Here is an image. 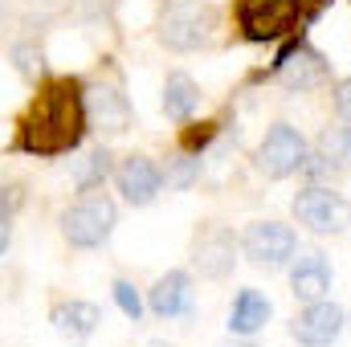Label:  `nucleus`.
I'll list each match as a JSON object with an SVG mask.
<instances>
[{"mask_svg": "<svg viewBox=\"0 0 351 347\" xmlns=\"http://www.w3.org/2000/svg\"><path fill=\"white\" fill-rule=\"evenodd\" d=\"M229 347H262V344H250V339H241V344H229Z\"/></svg>", "mask_w": 351, "mask_h": 347, "instance_id": "obj_27", "label": "nucleus"}, {"mask_svg": "<svg viewBox=\"0 0 351 347\" xmlns=\"http://www.w3.org/2000/svg\"><path fill=\"white\" fill-rule=\"evenodd\" d=\"M110 294H114V307H119V311H123L131 323H139V319H143V307H147V302L139 298V290H135L127 278H119V282L110 286Z\"/></svg>", "mask_w": 351, "mask_h": 347, "instance_id": "obj_20", "label": "nucleus"}, {"mask_svg": "<svg viewBox=\"0 0 351 347\" xmlns=\"http://www.w3.org/2000/svg\"><path fill=\"white\" fill-rule=\"evenodd\" d=\"M21 188L16 184H0V217H16V208H21Z\"/></svg>", "mask_w": 351, "mask_h": 347, "instance_id": "obj_24", "label": "nucleus"}, {"mask_svg": "<svg viewBox=\"0 0 351 347\" xmlns=\"http://www.w3.org/2000/svg\"><path fill=\"white\" fill-rule=\"evenodd\" d=\"M302 4H306V16L315 21V16H319V12H323V8H327L331 0H302Z\"/></svg>", "mask_w": 351, "mask_h": 347, "instance_id": "obj_26", "label": "nucleus"}, {"mask_svg": "<svg viewBox=\"0 0 351 347\" xmlns=\"http://www.w3.org/2000/svg\"><path fill=\"white\" fill-rule=\"evenodd\" d=\"M12 62H16V70H21L25 78H37V74H41V49H37L33 41H16V45H12Z\"/></svg>", "mask_w": 351, "mask_h": 347, "instance_id": "obj_22", "label": "nucleus"}, {"mask_svg": "<svg viewBox=\"0 0 351 347\" xmlns=\"http://www.w3.org/2000/svg\"><path fill=\"white\" fill-rule=\"evenodd\" d=\"M49 323L62 331V335H70V339H90L94 331H98V323H102V311L86 302V298H70V302H58L53 311H49Z\"/></svg>", "mask_w": 351, "mask_h": 347, "instance_id": "obj_16", "label": "nucleus"}, {"mask_svg": "<svg viewBox=\"0 0 351 347\" xmlns=\"http://www.w3.org/2000/svg\"><path fill=\"white\" fill-rule=\"evenodd\" d=\"M237 254H241V237H233L229 225L208 221L192 237V270L208 282H225L237 265Z\"/></svg>", "mask_w": 351, "mask_h": 347, "instance_id": "obj_8", "label": "nucleus"}, {"mask_svg": "<svg viewBox=\"0 0 351 347\" xmlns=\"http://www.w3.org/2000/svg\"><path fill=\"white\" fill-rule=\"evenodd\" d=\"M86 131V86L78 78H49L45 90L33 98V106L25 110L12 147L37 160H53V156L78 152Z\"/></svg>", "mask_w": 351, "mask_h": 347, "instance_id": "obj_1", "label": "nucleus"}, {"mask_svg": "<svg viewBox=\"0 0 351 347\" xmlns=\"http://www.w3.org/2000/svg\"><path fill=\"white\" fill-rule=\"evenodd\" d=\"M147 311L156 319L192 315V274L188 270H168L164 278H156V286L147 290Z\"/></svg>", "mask_w": 351, "mask_h": 347, "instance_id": "obj_13", "label": "nucleus"}, {"mask_svg": "<svg viewBox=\"0 0 351 347\" xmlns=\"http://www.w3.org/2000/svg\"><path fill=\"white\" fill-rule=\"evenodd\" d=\"M269 315H274V302L265 298L262 290L245 286V290L233 294V307H229V331L241 335V339H250V335H258L265 323H269Z\"/></svg>", "mask_w": 351, "mask_h": 347, "instance_id": "obj_15", "label": "nucleus"}, {"mask_svg": "<svg viewBox=\"0 0 351 347\" xmlns=\"http://www.w3.org/2000/svg\"><path fill=\"white\" fill-rule=\"evenodd\" d=\"M258 78H269V82H278L290 94H306V90H319L331 82V62L306 41V29H298V33H290L282 41V49L274 53L269 70L258 74Z\"/></svg>", "mask_w": 351, "mask_h": 347, "instance_id": "obj_2", "label": "nucleus"}, {"mask_svg": "<svg viewBox=\"0 0 351 347\" xmlns=\"http://www.w3.org/2000/svg\"><path fill=\"white\" fill-rule=\"evenodd\" d=\"M213 33H217V8L208 0H164L156 21L160 45H168L172 53H192L208 45Z\"/></svg>", "mask_w": 351, "mask_h": 347, "instance_id": "obj_3", "label": "nucleus"}, {"mask_svg": "<svg viewBox=\"0 0 351 347\" xmlns=\"http://www.w3.org/2000/svg\"><path fill=\"white\" fill-rule=\"evenodd\" d=\"M86 119H90L94 131L123 135L131 127V102L114 86H90L86 90Z\"/></svg>", "mask_w": 351, "mask_h": 347, "instance_id": "obj_14", "label": "nucleus"}, {"mask_svg": "<svg viewBox=\"0 0 351 347\" xmlns=\"http://www.w3.org/2000/svg\"><path fill=\"white\" fill-rule=\"evenodd\" d=\"M200 168H204V156H196V152H176L172 160H168V172H164V180H168V188H176V192H188L196 180H200Z\"/></svg>", "mask_w": 351, "mask_h": 347, "instance_id": "obj_19", "label": "nucleus"}, {"mask_svg": "<svg viewBox=\"0 0 351 347\" xmlns=\"http://www.w3.org/2000/svg\"><path fill=\"white\" fill-rule=\"evenodd\" d=\"M331 282H335L331 261H327V254H319V250L298 254V258H294V265H290V294H294L298 302H319V298H331Z\"/></svg>", "mask_w": 351, "mask_h": 347, "instance_id": "obj_12", "label": "nucleus"}, {"mask_svg": "<svg viewBox=\"0 0 351 347\" xmlns=\"http://www.w3.org/2000/svg\"><path fill=\"white\" fill-rule=\"evenodd\" d=\"M0 21H4V0H0Z\"/></svg>", "mask_w": 351, "mask_h": 347, "instance_id": "obj_29", "label": "nucleus"}, {"mask_svg": "<svg viewBox=\"0 0 351 347\" xmlns=\"http://www.w3.org/2000/svg\"><path fill=\"white\" fill-rule=\"evenodd\" d=\"M110 176H114V156L106 147H94L86 160L78 164V172H74V188L78 192H98Z\"/></svg>", "mask_w": 351, "mask_h": 347, "instance_id": "obj_18", "label": "nucleus"}, {"mask_svg": "<svg viewBox=\"0 0 351 347\" xmlns=\"http://www.w3.org/2000/svg\"><path fill=\"white\" fill-rule=\"evenodd\" d=\"M331 102H335V115H339V123H351V74L335 82V90H331Z\"/></svg>", "mask_w": 351, "mask_h": 347, "instance_id": "obj_23", "label": "nucleus"}, {"mask_svg": "<svg viewBox=\"0 0 351 347\" xmlns=\"http://www.w3.org/2000/svg\"><path fill=\"white\" fill-rule=\"evenodd\" d=\"M306 25L311 16L302 0H237V29H241V41L250 45L282 41Z\"/></svg>", "mask_w": 351, "mask_h": 347, "instance_id": "obj_4", "label": "nucleus"}, {"mask_svg": "<svg viewBox=\"0 0 351 347\" xmlns=\"http://www.w3.org/2000/svg\"><path fill=\"white\" fill-rule=\"evenodd\" d=\"M241 254L262 270H282L298 254V233L282 221H254L241 233Z\"/></svg>", "mask_w": 351, "mask_h": 347, "instance_id": "obj_9", "label": "nucleus"}, {"mask_svg": "<svg viewBox=\"0 0 351 347\" xmlns=\"http://www.w3.org/2000/svg\"><path fill=\"white\" fill-rule=\"evenodd\" d=\"M114 188L123 192L127 204L143 208V204H152V200L160 196V188H164V168H160L156 160H147V156H127V160L114 168Z\"/></svg>", "mask_w": 351, "mask_h": 347, "instance_id": "obj_11", "label": "nucleus"}, {"mask_svg": "<svg viewBox=\"0 0 351 347\" xmlns=\"http://www.w3.org/2000/svg\"><path fill=\"white\" fill-rule=\"evenodd\" d=\"M200 86H196V78L192 74H184V70H172L168 74V82H164V115L172 119V123H188L196 110H200Z\"/></svg>", "mask_w": 351, "mask_h": 347, "instance_id": "obj_17", "label": "nucleus"}, {"mask_svg": "<svg viewBox=\"0 0 351 347\" xmlns=\"http://www.w3.org/2000/svg\"><path fill=\"white\" fill-rule=\"evenodd\" d=\"M348 327V311L331 298H319V302H302V311L294 315L290 323V339L298 347H331Z\"/></svg>", "mask_w": 351, "mask_h": 347, "instance_id": "obj_10", "label": "nucleus"}, {"mask_svg": "<svg viewBox=\"0 0 351 347\" xmlns=\"http://www.w3.org/2000/svg\"><path fill=\"white\" fill-rule=\"evenodd\" d=\"M217 135H221V127H217V123H196V127H188V131L180 135V147H184V152L204 156V152L217 143Z\"/></svg>", "mask_w": 351, "mask_h": 347, "instance_id": "obj_21", "label": "nucleus"}, {"mask_svg": "<svg viewBox=\"0 0 351 347\" xmlns=\"http://www.w3.org/2000/svg\"><path fill=\"white\" fill-rule=\"evenodd\" d=\"M147 347H172V344H160V339H152V344H147Z\"/></svg>", "mask_w": 351, "mask_h": 347, "instance_id": "obj_28", "label": "nucleus"}, {"mask_svg": "<svg viewBox=\"0 0 351 347\" xmlns=\"http://www.w3.org/2000/svg\"><path fill=\"white\" fill-rule=\"evenodd\" d=\"M8 241H12V217H0V254L8 250Z\"/></svg>", "mask_w": 351, "mask_h": 347, "instance_id": "obj_25", "label": "nucleus"}, {"mask_svg": "<svg viewBox=\"0 0 351 347\" xmlns=\"http://www.w3.org/2000/svg\"><path fill=\"white\" fill-rule=\"evenodd\" d=\"M306 160H311V143H306V135L298 131V127H290V123H269V131L262 135V143H258V152H254V168L265 176V180H290V176H298L306 168Z\"/></svg>", "mask_w": 351, "mask_h": 347, "instance_id": "obj_7", "label": "nucleus"}, {"mask_svg": "<svg viewBox=\"0 0 351 347\" xmlns=\"http://www.w3.org/2000/svg\"><path fill=\"white\" fill-rule=\"evenodd\" d=\"M290 213H294V221L302 229H311L319 237H339V233L351 229V200L339 188L323 184V180L302 184L294 192V200H290Z\"/></svg>", "mask_w": 351, "mask_h": 347, "instance_id": "obj_5", "label": "nucleus"}, {"mask_svg": "<svg viewBox=\"0 0 351 347\" xmlns=\"http://www.w3.org/2000/svg\"><path fill=\"white\" fill-rule=\"evenodd\" d=\"M114 225H119V204L106 192H82V200H74L62 213V237L74 250H102Z\"/></svg>", "mask_w": 351, "mask_h": 347, "instance_id": "obj_6", "label": "nucleus"}]
</instances>
